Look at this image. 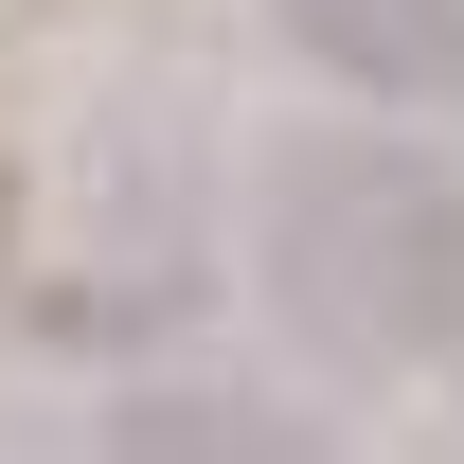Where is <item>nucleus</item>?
Segmentation results:
<instances>
[{"label": "nucleus", "mask_w": 464, "mask_h": 464, "mask_svg": "<svg viewBox=\"0 0 464 464\" xmlns=\"http://www.w3.org/2000/svg\"><path fill=\"white\" fill-rule=\"evenodd\" d=\"M250 268L304 357L429 375V357H464V179L411 125H304L250 179Z\"/></svg>", "instance_id": "1"}, {"label": "nucleus", "mask_w": 464, "mask_h": 464, "mask_svg": "<svg viewBox=\"0 0 464 464\" xmlns=\"http://www.w3.org/2000/svg\"><path fill=\"white\" fill-rule=\"evenodd\" d=\"M286 36L357 108H447L464 90V0H286Z\"/></svg>", "instance_id": "2"}, {"label": "nucleus", "mask_w": 464, "mask_h": 464, "mask_svg": "<svg viewBox=\"0 0 464 464\" xmlns=\"http://www.w3.org/2000/svg\"><path fill=\"white\" fill-rule=\"evenodd\" d=\"M108 464H286V447H268L250 411H197V393H143V411L108 429Z\"/></svg>", "instance_id": "3"}]
</instances>
